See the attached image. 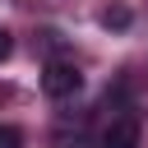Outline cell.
<instances>
[{
  "mask_svg": "<svg viewBox=\"0 0 148 148\" xmlns=\"http://www.w3.org/2000/svg\"><path fill=\"white\" fill-rule=\"evenodd\" d=\"M79 88H83V74H79L69 60H51V65L42 69V92H46V97L65 102V97H74Z\"/></svg>",
  "mask_w": 148,
  "mask_h": 148,
  "instance_id": "cell-1",
  "label": "cell"
},
{
  "mask_svg": "<svg viewBox=\"0 0 148 148\" xmlns=\"http://www.w3.org/2000/svg\"><path fill=\"white\" fill-rule=\"evenodd\" d=\"M102 148H139V125L134 120H116L102 134Z\"/></svg>",
  "mask_w": 148,
  "mask_h": 148,
  "instance_id": "cell-2",
  "label": "cell"
},
{
  "mask_svg": "<svg viewBox=\"0 0 148 148\" xmlns=\"http://www.w3.org/2000/svg\"><path fill=\"white\" fill-rule=\"evenodd\" d=\"M125 23H130V9H120V5L102 9V28H125Z\"/></svg>",
  "mask_w": 148,
  "mask_h": 148,
  "instance_id": "cell-3",
  "label": "cell"
},
{
  "mask_svg": "<svg viewBox=\"0 0 148 148\" xmlns=\"http://www.w3.org/2000/svg\"><path fill=\"white\" fill-rule=\"evenodd\" d=\"M0 148H23V134L14 125H0Z\"/></svg>",
  "mask_w": 148,
  "mask_h": 148,
  "instance_id": "cell-4",
  "label": "cell"
},
{
  "mask_svg": "<svg viewBox=\"0 0 148 148\" xmlns=\"http://www.w3.org/2000/svg\"><path fill=\"white\" fill-rule=\"evenodd\" d=\"M9 51H14V37H9V28H0V60H9Z\"/></svg>",
  "mask_w": 148,
  "mask_h": 148,
  "instance_id": "cell-5",
  "label": "cell"
}]
</instances>
